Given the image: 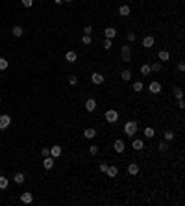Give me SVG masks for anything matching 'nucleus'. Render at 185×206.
<instances>
[{"instance_id":"obj_6","label":"nucleus","mask_w":185,"mask_h":206,"mask_svg":"<svg viewBox=\"0 0 185 206\" xmlns=\"http://www.w3.org/2000/svg\"><path fill=\"white\" fill-rule=\"evenodd\" d=\"M113 149H115V152L122 154V152H124V149H126V145H124V141H122V139H115V143H113Z\"/></svg>"},{"instance_id":"obj_35","label":"nucleus","mask_w":185,"mask_h":206,"mask_svg":"<svg viewBox=\"0 0 185 206\" xmlns=\"http://www.w3.org/2000/svg\"><path fill=\"white\" fill-rule=\"evenodd\" d=\"M126 39H128V43H133V41H135V34H133V32H128Z\"/></svg>"},{"instance_id":"obj_39","label":"nucleus","mask_w":185,"mask_h":206,"mask_svg":"<svg viewBox=\"0 0 185 206\" xmlns=\"http://www.w3.org/2000/svg\"><path fill=\"white\" fill-rule=\"evenodd\" d=\"M178 71H180V72H183V71H185V63H183V61H180V63H178Z\"/></svg>"},{"instance_id":"obj_33","label":"nucleus","mask_w":185,"mask_h":206,"mask_svg":"<svg viewBox=\"0 0 185 206\" xmlns=\"http://www.w3.org/2000/svg\"><path fill=\"white\" fill-rule=\"evenodd\" d=\"M69 84H70V85H76V84H78V76L70 74V76H69Z\"/></svg>"},{"instance_id":"obj_14","label":"nucleus","mask_w":185,"mask_h":206,"mask_svg":"<svg viewBox=\"0 0 185 206\" xmlns=\"http://www.w3.org/2000/svg\"><path fill=\"white\" fill-rule=\"evenodd\" d=\"M50 156H52V158L61 156V147H59V145H54V147L50 149Z\"/></svg>"},{"instance_id":"obj_42","label":"nucleus","mask_w":185,"mask_h":206,"mask_svg":"<svg viewBox=\"0 0 185 206\" xmlns=\"http://www.w3.org/2000/svg\"><path fill=\"white\" fill-rule=\"evenodd\" d=\"M107 171V164H100V173H106Z\"/></svg>"},{"instance_id":"obj_19","label":"nucleus","mask_w":185,"mask_h":206,"mask_svg":"<svg viewBox=\"0 0 185 206\" xmlns=\"http://www.w3.org/2000/svg\"><path fill=\"white\" fill-rule=\"evenodd\" d=\"M128 173H130V175H137V173H139V165L137 164H128Z\"/></svg>"},{"instance_id":"obj_36","label":"nucleus","mask_w":185,"mask_h":206,"mask_svg":"<svg viewBox=\"0 0 185 206\" xmlns=\"http://www.w3.org/2000/svg\"><path fill=\"white\" fill-rule=\"evenodd\" d=\"M169 149V145H167V141H161L159 143V152H165V150Z\"/></svg>"},{"instance_id":"obj_38","label":"nucleus","mask_w":185,"mask_h":206,"mask_svg":"<svg viewBox=\"0 0 185 206\" xmlns=\"http://www.w3.org/2000/svg\"><path fill=\"white\" fill-rule=\"evenodd\" d=\"M20 2H22V6H24V8H30L31 4H34V0H20Z\"/></svg>"},{"instance_id":"obj_30","label":"nucleus","mask_w":185,"mask_h":206,"mask_svg":"<svg viewBox=\"0 0 185 206\" xmlns=\"http://www.w3.org/2000/svg\"><path fill=\"white\" fill-rule=\"evenodd\" d=\"M111 45H113L111 39H104V41H102V47H104L106 50H109V48H111Z\"/></svg>"},{"instance_id":"obj_41","label":"nucleus","mask_w":185,"mask_h":206,"mask_svg":"<svg viewBox=\"0 0 185 206\" xmlns=\"http://www.w3.org/2000/svg\"><path fill=\"white\" fill-rule=\"evenodd\" d=\"M178 106L183 110V108H185V100H183V99H178Z\"/></svg>"},{"instance_id":"obj_12","label":"nucleus","mask_w":185,"mask_h":206,"mask_svg":"<svg viewBox=\"0 0 185 206\" xmlns=\"http://www.w3.org/2000/svg\"><path fill=\"white\" fill-rule=\"evenodd\" d=\"M43 165H45V169H52V167H54V158H52V156H45V160H43Z\"/></svg>"},{"instance_id":"obj_45","label":"nucleus","mask_w":185,"mask_h":206,"mask_svg":"<svg viewBox=\"0 0 185 206\" xmlns=\"http://www.w3.org/2000/svg\"><path fill=\"white\" fill-rule=\"evenodd\" d=\"M63 2H72V0H63Z\"/></svg>"},{"instance_id":"obj_44","label":"nucleus","mask_w":185,"mask_h":206,"mask_svg":"<svg viewBox=\"0 0 185 206\" xmlns=\"http://www.w3.org/2000/svg\"><path fill=\"white\" fill-rule=\"evenodd\" d=\"M61 2H63V0H54V4H56V6H59Z\"/></svg>"},{"instance_id":"obj_1","label":"nucleus","mask_w":185,"mask_h":206,"mask_svg":"<svg viewBox=\"0 0 185 206\" xmlns=\"http://www.w3.org/2000/svg\"><path fill=\"white\" fill-rule=\"evenodd\" d=\"M124 134L130 136V137H133V136L137 134V123H135V121H128V123L124 125Z\"/></svg>"},{"instance_id":"obj_17","label":"nucleus","mask_w":185,"mask_h":206,"mask_svg":"<svg viewBox=\"0 0 185 206\" xmlns=\"http://www.w3.org/2000/svg\"><path fill=\"white\" fill-rule=\"evenodd\" d=\"M118 15H122V17H128V15H130V6H128V4L121 6V8H118Z\"/></svg>"},{"instance_id":"obj_7","label":"nucleus","mask_w":185,"mask_h":206,"mask_svg":"<svg viewBox=\"0 0 185 206\" xmlns=\"http://www.w3.org/2000/svg\"><path fill=\"white\" fill-rule=\"evenodd\" d=\"M91 80H93L94 85H100V84H104V74H100V72H93V74H91Z\"/></svg>"},{"instance_id":"obj_5","label":"nucleus","mask_w":185,"mask_h":206,"mask_svg":"<svg viewBox=\"0 0 185 206\" xmlns=\"http://www.w3.org/2000/svg\"><path fill=\"white\" fill-rule=\"evenodd\" d=\"M148 91L152 93V95H157V93H161V84L159 82H150V85H148Z\"/></svg>"},{"instance_id":"obj_46","label":"nucleus","mask_w":185,"mask_h":206,"mask_svg":"<svg viewBox=\"0 0 185 206\" xmlns=\"http://www.w3.org/2000/svg\"><path fill=\"white\" fill-rule=\"evenodd\" d=\"M0 100H2V99H0Z\"/></svg>"},{"instance_id":"obj_40","label":"nucleus","mask_w":185,"mask_h":206,"mask_svg":"<svg viewBox=\"0 0 185 206\" xmlns=\"http://www.w3.org/2000/svg\"><path fill=\"white\" fill-rule=\"evenodd\" d=\"M41 154L43 156H50V149H41Z\"/></svg>"},{"instance_id":"obj_10","label":"nucleus","mask_w":185,"mask_h":206,"mask_svg":"<svg viewBox=\"0 0 185 206\" xmlns=\"http://www.w3.org/2000/svg\"><path fill=\"white\" fill-rule=\"evenodd\" d=\"M31 201H34V195H31V193H22V195H20V202H24V204H30Z\"/></svg>"},{"instance_id":"obj_3","label":"nucleus","mask_w":185,"mask_h":206,"mask_svg":"<svg viewBox=\"0 0 185 206\" xmlns=\"http://www.w3.org/2000/svg\"><path fill=\"white\" fill-rule=\"evenodd\" d=\"M9 125H11V117H9L7 113L4 115H0V130H6Z\"/></svg>"},{"instance_id":"obj_28","label":"nucleus","mask_w":185,"mask_h":206,"mask_svg":"<svg viewBox=\"0 0 185 206\" xmlns=\"http://www.w3.org/2000/svg\"><path fill=\"white\" fill-rule=\"evenodd\" d=\"M150 71H152V72H157V71H161V63H159V61L152 63V65H150Z\"/></svg>"},{"instance_id":"obj_2","label":"nucleus","mask_w":185,"mask_h":206,"mask_svg":"<svg viewBox=\"0 0 185 206\" xmlns=\"http://www.w3.org/2000/svg\"><path fill=\"white\" fill-rule=\"evenodd\" d=\"M121 56H122V61H130V58H132V45H124L121 48Z\"/></svg>"},{"instance_id":"obj_37","label":"nucleus","mask_w":185,"mask_h":206,"mask_svg":"<svg viewBox=\"0 0 185 206\" xmlns=\"http://www.w3.org/2000/svg\"><path fill=\"white\" fill-rule=\"evenodd\" d=\"M89 152H91V154H98V147H96V145H91V147H89Z\"/></svg>"},{"instance_id":"obj_34","label":"nucleus","mask_w":185,"mask_h":206,"mask_svg":"<svg viewBox=\"0 0 185 206\" xmlns=\"http://www.w3.org/2000/svg\"><path fill=\"white\" fill-rule=\"evenodd\" d=\"M165 139H167V141L174 139V132H172V130H167V132H165Z\"/></svg>"},{"instance_id":"obj_26","label":"nucleus","mask_w":185,"mask_h":206,"mask_svg":"<svg viewBox=\"0 0 185 206\" xmlns=\"http://www.w3.org/2000/svg\"><path fill=\"white\" fill-rule=\"evenodd\" d=\"M145 136H146L148 139H152V137L156 136V132H154V128H150V126H148V128H145Z\"/></svg>"},{"instance_id":"obj_32","label":"nucleus","mask_w":185,"mask_h":206,"mask_svg":"<svg viewBox=\"0 0 185 206\" xmlns=\"http://www.w3.org/2000/svg\"><path fill=\"white\" fill-rule=\"evenodd\" d=\"M174 97H176V99H183V91L180 88H176V89H174Z\"/></svg>"},{"instance_id":"obj_16","label":"nucleus","mask_w":185,"mask_h":206,"mask_svg":"<svg viewBox=\"0 0 185 206\" xmlns=\"http://www.w3.org/2000/svg\"><path fill=\"white\" fill-rule=\"evenodd\" d=\"M106 173H107V177H111V178H113V177L118 175V167H117V165H111V167L107 165V171H106Z\"/></svg>"},{"instance_id":"obj_31","label":"nucleus","mask_w":185,"mask_h":206,"mask_svg":"<svg viewBox=\"0 0 185 206\" xmlns=\"http://www.w3.org/2000/svg\"><path fill=\"white\" fill-rule=\"evenodd\" d=\"M82 41H83V45H91V43H93V39H91V35H87V34H85V35L82 37Z\"/></svg>"},{"instance_id":"obj_20","label":"nucleus","mask_w":185,"mask_h":206,"mask_svg":"<svg viewBox=\"0 0 185 206\" xmlns=\"http://www.w3.org/2000/svg\"><path fill=\"white\" fill-rule=\"evenodd\" d=\"M132 89L135 91V93H141L145 89V85H143V82H133V85H132Z\"/></svg>"},{"instance_id":"obj_11","label":"nucleus","mask_w":185,"mask_h":206,"mask_svg":"<svg viewBox=\"0 0 185 206\" xmlns=\"http://www.w3.org/2000/svg\"><path fill=\"white\" fill-rule=\"evenodd\" d=\"M76 58H78V54H76L74 50H69L67 54H65V60H67L69 63H74V61H76Z\"/></svg>"},{"instance_id":"obj_23","label":"nucleus","mask_w":185,"mask_h":206,"mask_svg":"<svg viewBox=\"0 0 185 206\" xmlns=\"http://www.w3.org/2000/svg\"><path fill=\"white\" fill-rule=\"evenodd\" d=\"M121 76H122V80H130V78H132V71H130V69H124L122 72H121Z\"/></svg>"},{"instance_id":"obj_29","label":"nucleus","mask_w":185,"mask_h":206,"mask_svg":"<svg viewBox=\"0 0 185 206\" xmlns=\"http://www.w3.org/2000/svg\"><path fill=\"white\" fill-rule=\"evenodd\" d=\"M7 65H9V63H7L6 58H0V71H6V69H7Z\"/></svg>"},{"instance_id":"obj_13","label":"nucleus","mask_w":185,"mask_h":206,"mask_svg":"<svg viewBox=\"0 0 185 206\" xmlns=\"http://www.w3.org/2000/svg\"><path fill=\"white\" fill-rule=\"evenodd\" d=\"M104 35H106V39H113V37H117V30L115 28H106Z\"/></svg>"},{"instance_id":"obj_27","label":"nucleus","mask_w":185,"mask_h":206,"mask_svg":"<svg viewBox=\"0 0 185 206\" xmlns=\"http://www.w3.org/2000/svg\"><path fill=\"white\" fill-rule=\"evenodd\" d=\"M13 180H15L17 184H22V182H24V175H22V173H15V177H13Z\"/></svg>"},{"instance_id":"obj_22","label":"nucleus","mask_w":185,"mask_h":206,"mask_svg":"<svg viewBox=\"0 0 185 206\" xmlns=\"http://www.w3.org/2000/svg\"><path fill=\"white\" fill-rule=\"evenodd\" d=\"M139 71H141V74H145V76H148V74L152 72V71H150V65H146V63H145V65H141V69H139Z\"/></svg>"},{"instance_id":"obj_4","label":"nucleus","mask_w":185,"mask_h":206,"mask_svg":"<svg viewBox=\"0 0 185 206\" xmlns=\"http://www.w3.org/2000/svg\"><path fill=\"white\" fill-rule=\"evenodd\" d=\"M106 121H107V123H117V121H118V113H117L115 110H107V112H106Z\"/></svg>"},{"instance_id":"obj_9","label":"nucleus","mask_w":185,"mask_h":206,"mask_svg":"<svg viewBox=\"0 0 185 206\" xmlns=\"http://www.w3.org/2000/svg\"><path fill=\"white\" fill-rule=\"evenodd\" d=\"M94 108H96V100L94 99H87L85 100V110L87 112H94Z\"/></svg>"},{"instance_id":"obj_21","label":"nucleus","mask_w":185,"mask_h":206,"mask_svg":"<svg viewBox=\"0 0 185 206\" xmlns=\"http://www.w3.org/2000/svg\"><path fill=\"white\" fill-rule=\"evenodd\" d=\"M132 147H133L135 150H141V149H143V147H145V143H143V141H141V139H133V143H132Z\"/></svg>"},{"instance_id":"obj_18","label":"nucleus","mask_w":185,"mask_h":206,"mask_svg":"<svg viewBox=\"0 0 185 206\" xmlns=\"http://www.w3.org/2000/svg\"><path fill=\"white\" fill-rule=\"evenodd\" d=\"M157 58H159L161 61H169V60H170V54H169L167 50H159V54H157Z\"/></svg>"},{"instance_id":"obj_25","label":"nucleus","mask_w":185,"mask_h":206,"mask_svg":"<svg viewBox=\"0 0 185 206\" xmlns=\"http://www.w3.org/2000/svg\"><path fill=\"white\" fill-rule=\"evenodd\" d=\"M22 32H24L22 26H13V35L15 37H20V35H22Z\"/></svg>"},{"instance_id":"obj_24","label":"nucleus","mask_w":185,"mask_h":206,"mask_svg":"<svg viewBox=\"0 0 185 206\" xmlns=\"http://www.w3.org/2000/svg\"><path fill=\"white\" fill-rule=\"evenodd\" d=\"M7 184H9V180H7L6 177L0 175V189H6V188H7Z\"/></svg>"},{"instance_id":"obj_8","label":"nucleus","mask_w":185,"mask_h":206,"mask_svg":"<svg viewBox=\"0 0 185 206\" xmlns=\"http://www.w3.org/2000/svg\"><path fill=\"white\" fill-rule=\"evenodd\" d=\"M154 43H156L154 37H152V35H146V37L143 39V47H145V48H152V47H154Z\"/></svg>"},{"instance_id":"obj_15","label":"nucleus","mask_w":185,"mask_h":206,"mask_svg":"<svg viewBox=\"0 0 185 206\" xmlns=\"http://www.w3.org/2000/svg\"><path fill=\"white\" fill-rule=\"evenodd\" d=\"M83 136H85V139H93V137H96V130L94 128H85Z\"/></svg>"},{"instance_id":"obj_43","label":"nucleus","mask_w":185,"mask_h":206,"mask_svg":"<svg viewBox=\"0 0 185 206\" xmlns=\"http://www.w3.org/2000/svg\"><path fill=\"white\" fill-rule=\"evenodd\" d=\"M91 32H93V26H85V34L87 35H91Z\"/></svg>"}]
</instances>
